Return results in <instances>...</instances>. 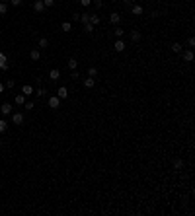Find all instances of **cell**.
Segmentation results:
<instances>
[{
	"mask_svg": "<svg viewBox=\"0 0 195 216\" xmlns=\"http://www.w3.org/2000/svg\"><path fill=\"white\" fill-rule=\"evenodd\" d=\"M47 45H49V41H47L45 37H41V39H39V47H41V49H45Z\"/></svg>",
	"mask_w": 195,
	"mask_h": 216,
	"instance_id": "cell-29",
	"label": "cell"
},
{
	"mask_svg": "<svg viewBox=\"0 0 195 216\" xmlns=\"http://www.w3.org/2000/svg\"><path fill=\"white\" fill-rule=\"evenodd\" d=\"M140 39H143L140 31H137V29H135V31H131V41H133V43H139Z\"/></svg>",
	"mask_w": 195,
	"mask_h": 216,
	"instance_id": "cell-13",
	"label": "cell"
},
{
	"mask_svg": "<svg viewBox=\"0 0 195 216\" xmlns=\"http://www.w3.org/2000/svg\"><path fill=\"white\" fill-rule=\"evenodd\" d=\"M4 90H6V88H4V84H0V94H2V92H4Z\"/></svg>",
	"mask_w": 195,
	"mask_h": 216,
	"instance_id": "cell-40",
	"label": "cell"
},
{
	"mask_svg": "<svg viewBox=\"0 0 195 216\" xmlns=\"http://www.w3.org/2000/svg\"><path fill=\"white\" fill-rule=\"evenodd\" d=\"M90 24H92L94 27H96V25L100 24V18H98V16H90Z\"/></svg>",
	"mask_w": 195,
	"mask_h": 216,
	"instance_id": "cell-28",
	"label": "cell"
},
{
	"mask_svg": "<svg viewBox=\"0 0 195 216\" xmlns=\"http://www.w3.org/2000/svg\"><path fill=\"white\" fill-rule=\"evenodd\" d=\"M16 86V82L12 80V78H10V80H6V84H4V88H14Z\"/></svg>",
	"mask_w": 195,
	"mask_h": 216,
	"instance_id": "cell-30",
	"label": "cell"
},
{
	"mask_svg": "<svg viewBox=\"0 0 195 216\" xmlns=\"http://www.w3.org/2000/svg\"><path fill=\"white\" fill-rule=\"evenodd\" d=\"M113 33H115L117 39H123V35H125V31H123V27H121V25H117V27L113 29Z\"/></svg>",
	"mask_w": 195,
	"mask_h": 216,
	"instance_id": "cell-16",
	"label": "cell"
},
{
	"mask_svg": "<svg viewBox=\"0 0 195 216\" xmlns=\"http://www.w3.org/2000/svg\"><path fill=\"white\" fill-rule=\"evenodd\" d=\"M60 101H63V99H60L59 95H53V98H49L47 103H49V107H51V109H59L60 107Z\"/></svg>",
	"mask_w": 195,
	"mask_h": 216,
	"instance_id": "cell-1",
	"label": "cell"
},
{
	"mask_svg": "<svg viewBox=\"0 0 195 216\" xmlns=\"http://www.w3.org/2000/svg\"><path fill=\"white\" fill-rule=\"evenodd\" d=\"M14 101H16V105H23V103H25V95H23V94H18Z\"/></svg>",
	"mask_w": 195,
	"mask_h": 216,
	"instance_id": "cell-19",
	"label": "cell"
},
{
	"mask_svg": "<svg viewBox=\"0 0 195 216\" xmlns=\"http://www.w3.org/2000/svg\"><path fill=\"white\" fill-rule=\"evenodd\" d=\"M12 123H14V125H22L23 123V113H12Z\"/></svg>",
	"mask_w": 195,
	"mask_h": 216,
	"instance_id": "cell-8",
	"label": "cell"
},
{
	"mask_svg": "<svg viewBox=\"0 0 195 216\" xmlns=\"http://www.w3.org/2000/svg\"><path fill=\"white\" fill-rule=\"evenodd\" d=\"M125 47H127V45H125V41H123V39H117L115 45H113V49H115L117 53H123V51H125Z\"/></svg>",
	"mask_w": 195,
	"mask_h": 216,
	"instance_id": "cell-6",
	"label": "cell"
},
{
	"mask_svg": "<svg viewBox=\"0 0 195 216\" xmlns=\"http://www.w3.org/2000/svg\"><path fill=\"white\" fill-rule=\"evenodd\" d=\"M2 2H10V0H2Z\"/></svg>",
	"mask_w": 195,
	"mask_h": 216,
	"instance_id": "cell-41",
	"label": "cell"
},
{
	"mask_svg": "<svg viewBox=\"0 0 195 216\" xmlns=\"http://www.w3.org/2000/svg\"><path fill=\"white\" fill-rule=\"evenodd\" d=\"M66 64H68L70 70H76V66H78V61H76L74 56H72V59H68V62H66Z\"/></svg>",
	"mask_w": 195,
	"mask_h": 216,
	"instance_id": "cell-18",
	"label": "cell"
},
{
	"mask_svg": "<svg viewBox=\"0 0 195 216\" xmlns=\"http://www.w3.org/2000/svg\"><path fill=\"white\" fill-rule=\"evenodd\" d=\"M6 12H8V4L6 2H0V16H4Z\"/></svg>",
	"mask_w": 195,
	"mask_h": 216,
	"instance_id": "cell-27",
	"label": "cell"
},
{
	"mask_svg": "<svg viewBox=\"0 0 195 216\" xmlns=\"http://www.w3.org/2000/svg\"><path fill=\"white\" fill-rule=\"evenodd\" d=\"M181 56H183V61H186V62H191V61H193V51H191V49L181 51Z\"/></svg>",
	"mask_w": 195,
	"mask_h": 216,
	"instance_id": "cell-10",
	"label": "cell"
},
{
	"mask_svg": "<svg viewBox=\"0 0 195 216\" xmlns=\"http://www.w3.org/2000/svg\"><path fill=\"white\" fill-rule=\"evenodd\" d=\"M88 76H90V78H96V76H98V68H96V66H88Z\"/></svg>",
	"mask_w": 195,
	"mask_h": 216,
	"instance_id": "cell-21",
	"label": "cell"
},
{
	"mask_svg": "<svg viewBox=\"0 0 195 216\" xmlns=\"http://www.w3.org/2000/svg\"><path fill=\"white\" fill-rule=\"evenodd\" d=\"M0 113L2 115H12V103H2L0 105Z\"/></svg>",
	"mask_w": 195,
	"mask_h": 216,
	"instance_id": "cell-7",
	"label": "cell"
},
{
	"mask_svg": "<svg viewBox=\"0 0 195 216\" xmlns=\"http://www.w3.org/2000/svg\"><path fill=\"white\" fill-rule=\"evenodd\" d=\"M172 51L174 53H181V51H183V45H181V43H172Z\"/></svg>",
	"mask_w": 195,
	"mask_h": 216,
	"instance_id": "cell-20",
	"label": "cell"
},
{
	"mask_svg": "<svg viewBox=\"0 0 195 216\" xmlns=\"http://www.w3.org/2000/svg\"><path fill=\"white\" fill-rule=\"evenodd\" d=\"M22 94L25 95V98H28V95H31V94H33V88H31L29 84H23V86H22Z\"/></svg>",
	"mask_w": 195,
	"mask_h": 216,
	"instance_id": "cell-14",
	"label": "cell"
},
{
	"mask_svg": "<svg viewBox=\"0 0 195 216\" xmlns=\"http://www.w3.org/2000/svg\"><path fill=\"white\" fill-rule=\"evenodd\" d=\"M60 29H63V31H70V29H72V24H70V22H63V24H60Z\"/></svg>",
	"mask_w": 195,
	"mask_h": 216,
	"instance_id": "cell-23",
	"label": "cell"
},
{
	"mask_svg": "<svg viewBox=\"0 0 195 216\" xmlns=\"http://www.w3.org/2000/svg\"><path fill=\"white\" fill-rule=\"evenodd\" d=\"M143 12H144V8L140 4H133L131 6V14L133 16H143Z\"/></svg>",
	"mask_w": 195,
	"mask_h": 216,
	"instance_id": "cell-3",
	"label": "cell"
},
{
	"mask_svg": "<svg viewBox=\"0 0 195 216\" xmlns=\"http://www.w3.org/2000/svg\"><path fill=\"white\" fill-rule=\"evenodd\" d=\"M84 33L92 35V33H94V25H92V24H84Z\"/></svg>",
	"mask_w": 195,
	"mask_h": 216,
	"instance_id": "cell-24",
	"label": "cell"
},
{
	"mask_svg": "<svg viewBox=\"0 0 195 216\" xmlns=\"http://www.w3.org/2000/svg\"><path fill=\"white\" fill-rule=\"evenodd\" d=\"M72 22H80V14H76V12H74V14H72Z\"/></svg>",
	"mask_w": 195,
	"mask_h": 216,
	"instance_id": "cell-38",
	"label": "cell"
},
{
	"mask_svg": "<svg viewBox=\"0 0 195 216\" xmlns=\"http://www.w3.org/2000/svg\"><path fill=\"white\" fill-rule=\"evenodd\" d=\"M92 4L96 6V8H102V0H92Z\"/></svg>",
	"mask_w": 195,
	"mask_h": 216,
	"instance_id": "cell-35",
	"label": "cell"
},
{
	"mask_svg": "<svg viewBox=\"0 0 195 216\" xmlns=\"http://www.w3.org/2000/svg\"><path fill=\"white\" fill-rule=\"evenodd\" d=\"M33 94L37 95V98H43V95L47 94V90H45V88H37V90H35V92H33Z\"/></svg>",
	"mask_w": 195,
	"mask_h": 216,
	"instance_id": "cell-25",
	"label": "cell"
},
{
	"mask_svg": "<svg viewBox=\"0 0 195 216\" xmlns=\"http://www.w3.org/2000/svg\"><path fill=\"white\" fill-rule=\"evenodd\" d=\"M187 47H195V39H193V37L187 39Z\"/></svg>",
	"mask_w": 195,
	"mask_h": 216,
	"instance_id": "cell-34",
	"label": "cell"
},
{
	"mask_svg": "<svg viewBox=\"0 0 195 216\" xmlns=\"http://www.w3.org/2000/svg\"><path fill=\"white\" fill-rule=\"evenodd\" d=\"M123 4H125L127 10H131V6H133V0H123Z\"/></svg>",
	"mask_w": 195,
	"mask_h": 216,
	"instance_id": "cell-32",
	"label": "cell"
},
{
	"mask_svg": "<svg viewBox=\"0 0 195 216\" xmlns=\"http://www.w3.org/2000/svg\"><path fill=\"white\" fill-rule=\"evenodd\" d=\"M39 56H41V53H39V49H33V51L29 53V59H31V61H39Z\"/></svg>",
	"mask_w": 195,
	"mask_h": 216,
	"instance_id": "cell-17",
	"label": "cell"
},
{
	"mask_svg": "<svg viewBox=\"0 0 195 216\" xmlns=\"http://www.w3.org/2000/svg\"><path fill=\"white\" fill-rule=\"evenodd\" d=\"M70 78H72V80H76V78H78V72H76V70H70Z\"/></svg>",
	"mask_w": 195,
	"mask_h": 216,
	"instance_id": "cell-37",
	"label": "cell"
},
{
	"mask_svg": "<svg viewBox=\"0 0 195 216\" xmlns=\"http://www.w3.org/2000/svg\"><path fill=\"white\" fill-rule=\"evenodd\" d=\"M0 146H2V140H0Z\"/></svg>",
	"mask_w": 195,
	"mask_h": 216,
	"instance_id": "cell-42",
	"label": "cell"
},
{
	"mask_svg": "<svg viewBox=\"0 0 195 216\" xmlns=\"http://www.w3.org/2000/svg\"><path fill=\"white\" fill-rule=\"evenodd\" d=\"M6 131H8V123L4 119H0V132H6Z\"/></svg>",
	"mask_w": 195,
	"mask_h": 216,
	"instance_id": "cell-26",
	"label": "cell"
},
{
	"mask_svg": "<svg viewBox=\"0 0 195 216\" xmlns=\"http://www.w3.org/2000/svg\"><path fill=\"white\" fill-rule=\"evenodd\" d=\"M8 68H10V66H8V62H6V55H4L2 51H0V70L6 72Z\"/></svg>",
	"mask_w": 195,
	"mask_h": 216,
	"instance_id": "cell-4",
	"label": "cell"
},
{
	"mask_svg": "<svg viewBox=\"0 0 195 216\" xmlns=\"http://www.w3.org/2000/svg\"><path fill=\"white\" fill-rule=\"evenodd\" d=\"M43 4H45V8H51V6H55V0H43Z\"/></svg>",
	"mask_w": 195,
	"mask_h": 216,
	"instance_id": "cell-31",
	"label": "cell"
},
{
	"mask_svg": "<svg viewBox=\"0 0 195 216\" xmlns=\"http://www.w3.org/2000/svg\"><path fill=\"white\" fill-rule=\"evenodd\" d=\"M80 4H82V6H84V8H88V6H90V4H92V0H80Z\"/></svg>",
	"mask_w": 195,
	"mask_h": 216,
	"instance_id": "cell-33",
	"label": "cell"
},
{
	"mask_svg": "<svg viewBox=\"0 0 195 216\" xmlns=\"http://www.w3.org/2000/svg\"><path fill=\"white\" fill-rule=\"evenodd\" d=\"M33 107H35V103H33V101H28V103H25V109H28V111H29V109H33Z\"/></svg>",
	"mask_w": 195,
	"mask_h": 216,
	"instance_id": "cell-36",
	"label": "cell"
},
{
	"mask_svg": "<svg viewBox=\"0 0 195 216\" xmlns=\"http://www.w3.org/2000/svg\"><path fill=\"white\" fill-rule=\"evenodd\" d=\"M49 78H51V80H59L60 78V70L59 68H51V70H49Z\"/></svg>",
	"mask_w": 195,
	"mask_h": 216,
	"instance_id": "cell-12",
	"label": "cell"
},
{
	"mask_svg": "<svg viewBox=\"0 0 195 216\" xmlns=\"http://www.w3.org/2000/svg\"><path fill=\"white\" fill-rule=\"evenodd\" d=\"M33 10H35L37 14L45 12V4H43V0H35V2H33Z\"/></svg>",
	"mask_w": 195,
	"mask_h": 216,
	"instance_id": "cell-5",
	"label": "cell"
},
{
	"mask_svg": "<svg viewBox=\"0 0 195 216\" xmlns=\"http://www.w3.org/2000/svg\"><path fill=\"white\" fill-rule=\"evenodd\" d=\"M57 95H59L60 99H66V98H68V90H66L65 86H60V88H59V94H57Z\"/></svg>",
	"mask_w": 195,
	"mask_h": 216,
	"instance_id": "cell-15",
	"label": "cell"
},
{
	"mask_svg": "<svg viewBox=\"0 0 195 216\" xmlns=\"http://www.w3.org/2000/svg\"><path fill=\"white\" fill-rule=\"evenodd\" d=\"M183 165H186V164H183V160H181V158H176V160L172 162V168L176 169V171H180V169H183Z\"/></svg>",
	"mask_w": 195,
	"mask_h": 216,
	"instance_id": "cell-9",
	"label": "cell"
},
{
	"mask_svg": "<svg viewBox=\"0 0 195 216\" xmlns=\"http://www.w3.org/2000/svg\"><path fill=\"white\" fill-rule=\"evenodd\" d=\"M10 4H12V6H20V4H22V0H10Z\"/></svg>",
	"mask_w": 195,
	"mask_h": 216,
	"instance_id": "cell-39",
	"label": "cell"
},
{
	"mask_svg": "<svg viewBox=\"0 0 195 216\" xmlns=\"http://www.w3.org/2000/svg\"><path fill=\"white\" fill-rule=\"evenodd\" d=\"M94 86H96V78H84V88H88V90H92Z\"/></svg>",
	"mask_w": 195,
	"mask_h": 216,
	"instance_id": "cell-11",
	"label": "cell"
},
{
	"mask_svg": "<svg viewBox=\"0 0 195 216\" xmlns=\"http://www.w3.org/2000/svg\"><path fill=\"white\" fill-rule=\"evenodd\" d=\"M109 22H111L113 25H119L121 24V14L119 12H111V14H109Z\"/></svg>",
	"mask_w": 195,
	"mask_h": 216,
	"instance_id": "cell-2",
	"label": "cell"
},
{
	"mask_svg": "<svg viewBox=\"0 0 195 216\" xmlns=\"http://www.w3.org/2000/svg\"><path fill=\"white\" fill-rule=\"evenodd\" d=\"M80 22H82V24H90V14H88V12L80 14Z\"/></svg>",
	"mask_w": 195,
	"mask_h": 216,
	"instance_id": "cell-22",
	"label": "cell"
}]
</instances>
